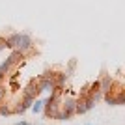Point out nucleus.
<instances>
[{
  "mask_svg": "<svg viewBox=\"0 0 125 125\" xmlns=\"http://www.w3.org/2000/svg\"><path fill=\"white\" fill-rule=\"evenodd\" d=\"M4 95H6V88H4V86H2V84H0V99H2Z\"/></svg>",
  "mask_w": 125,
  "mask_h": 125,
  "instance_id": "11",
  "label": "nucleus"
},
{
  "mask_svg": "<svg viewBox=\"0 0 125 125\" xmlns=\"http://www.w3.org/2000/svg\"><path fill=\"white\" fill-rule=\"evenodd\" d=\"M15 125H32V123H28V121H17Z\"/></svg>",
  "mask_w": 125,
  "mask_h": 125,
  "instance_id": "12",
  "label": "nucleus"
},
{
  "mask_svg": "<svg viewBox=\"0 0 125 125\" xmlns=\"http://www.w3.org/2000/svg\"><path fill=\"white\" fill-rule=\"evenodd\" d=\"M32 37L28 34H13L6 39V47L13 49V51H19L21 54H24L26 51H30L32 49Z\"/></svg>",
  "mask_w": 125,
  "mask_h": 125,
  "instance_id": "1",
  "label": "nucleus"
},
{
  "mask_svg": "<svg viewBox=\"0 0 125 125\" xmlns=\"http://www.w3.org/2000/svg\"><path fill=\"white\" fill-rule=\"evenodd\" d=\"M37 90H39V92H54V90H56L54 77H45L41 82L37 84Z\"/></svg>",
  "mask_w": 125,
  "mask_h": 125,
  "instance_id": "4",
  "label": "nucleus"
},
{
  "mask_svg": "<svg viewBox=\"0 0 125 125\" xmlns=\"http://www.w3.org/2000/svg\"><path fill=\"white\" fill-rule=\"evenodd\" d=\"M43 103H45V101H43V99H34V103H32L30 110H32V112H34V114H39V112H41V110H43Z\"/></svg>",
  "mask_w": 125,
  "mask_h": 125,
  "instance_id": "8",
  "label": "nucleus"
},
{
  "mask_svg": "<svg viewBox=\"0 0 125 125\" xmlns=\"http://www.w3.org/2000/svg\"><path fill=\"white\" fill-rule=\"evenodd\" d=\"M58 77L54 78V82H56V86H62L65 80H67V73H56Z\"/></svg>",
  "mask_w": 125,
  "mask_h": 125,
  "instance_id": "9",
  "label": "nucleus"
},
{
  "mask_svg": "<svg viewBox=\"0 0 125 125\" xmlns=\"http://www.w3.org/2000/svg\"><path fill=\"white\" fill-rule=\"evenodd\" d=\"M110 86H112V78H110V75H104V77L101 78V82H99V92L106 94L110 90Z\"/></svg>",
  "mask_w": 125,
  "mask_h": 125,
  "instance_id": "7",
  "label": "nucleus"
},
{
  "mask_svg": "<svg viewBox=\"0 0 125 125\" xmlns=\"http://www.w3.org/2000/svg\"><path fill=\"white\" fill-rule=\"evenodd\" d=\"M95 99H97V97H94V95H88L84 101H77L75 114H86V112H90V110L95 106Z\"/></svg>",
  "mask_w": 125,
  "mask_h": 125,
  "instance_id": "2",
  "label": "nucleus"
},
{
  "mask_svg": "<svg viewBox=\"0 0 125 125\" xmlns=\"http://www.w3.org/2000/svg\"><path fill=\"white\" fill-rule=\"evenodd\" d=\"M2 49H4V45H0V51H2Z\"/></svg>",
  "mask_w": 125,
  "mask_h": 125,
  "instance_id": "13",
  "label": "nucleus"
},
{
  "mask_svg": "<svg viewBox=\"0 0 125 125\" xmlns=\"http://www.w3.org/2000/svg\"><path fill=\"white\" fill-rule=\"evenodd\" d=\"M21 56H22V54H21L19 51H13V52H11V56H10V58H6V62L2 63V65H0V80H2V78H4L6 75L10 73L11 65H13V63L17 62V58H21Z\"/></svg>",
  "mask_w": 125,
  "mask_h": 125,
  "instance_id": "3",
  "label": "nucleus"
},
{
  "mask_svg": "<svg viewBox=\"0 0 125 125\" xmlns=\"http://www.w3.org/2000/svg\"><path fill=\"white\" fill-rule=\"evenodd\" d=\"M10 112H11V110L8 108V106H0V116H8Z\"/></svg>",
  "mask_w": 125,
  "mask_h": 125,
  "instance_id": "10",
  "label": "nucleus"
},
{
  "mask_svg": "<svg viewBox=\"0 0 125 125\" xmlns=\"http://www.w3.org/2000/svg\"><path fill=\"white\" fill-rule=\"evenodd\" d=\"M75 106H77V101L75 99H65V103H63V114L60 118L62 120H69L75 114Z\"/></svg>",
  "mask_w": 125,
  "mask_h": 125,
  "instance_id": "5",
  "label": "nucleus"
},
{
  "mask_svg": "<svg viewBox=\"0 0 125 125\" xmlns=\"http://www.w3.org/2000/svg\"><path fill=\"white\" fill-rule=\"evenodd\" d=\"M86 125H90V123H86Z\"/></svg>",
  "mask_w": 125,
  "mask_h": 125,
  "instance_id": "14",
  "label": "nucleus"
},
{
  "mask_svg": "<svg viewBox=\"0 0 125 125\" xmlns=\"http://www.w3.org/2000/svg\"><path fill=\"white\" fill-rule=\"evenodd\" d=\"M34 99H36V97H32V95H26V94H24V101H22L21 106H17V112H21V114H22V112H26V110L32 106Z\"/></svg>",
  "mask_w": 125,
  "mask_h": 125,
  "instance_id": "6",
  "label": "nucleus"
}]
</instances>
